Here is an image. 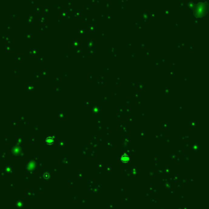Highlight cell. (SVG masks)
I'll return each mask as SVG.
<instances>
[{
	"label": "cell",
	"instance_id": "obj_1",
	"mask_svg": "<svg viewBox=\"0 0 209 209\" xmlns=\"http://www.w3.org/2000/svg\"><path fill=\"white\" fill-rule=\"evenodd\" d=\"M207 12V4L205 2H201L196 5L194 15L196 18L204 17Z\"/></svg>",
	"mask_w": 209,
	"mask_h": 209
}]
</instances>
